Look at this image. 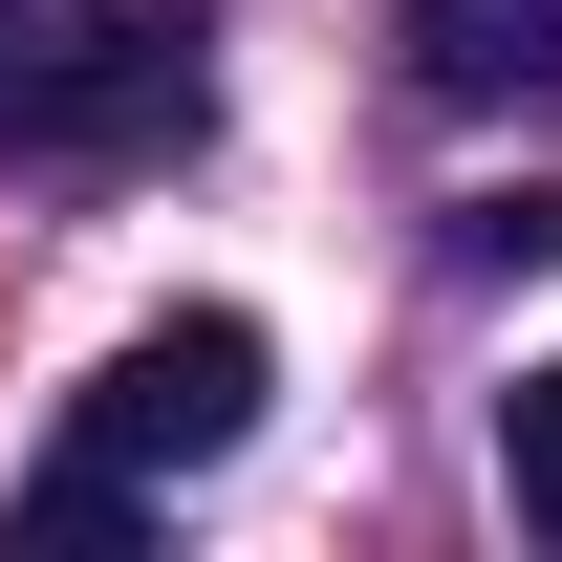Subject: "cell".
I'll list each match as a JSON object with an SVG mask.
<instances>
[{
  "label": "cell",
  "mask_w": 562,
  "mask_h": 562,
  "mask_svg": "<svg viewBox=\"0 0 562 562\" xmlns=\"http://www.w3.org/2000/svg\"><path fill=\"white\" fill-rule=\"evenodd\" d=\"M390 22H412L432 109H541L562 87V0H390Z\"/></svg>",
  "instance_id": "3957f363"
},
{
  "label": "cell",
  "mask_w": 562,
  "mask_h": 562,
  "mask_svg": "<svg viewBox=\"0 0 562 562\" xmlns=\"http://www.w3.org/2000/svg\"><path fill=\"white\" fill-rule=\"evenodd\" d=\"M216 109V0H0V151L131 173Z\"/></svg>",
  "instance_id": "6da1fadb"
},
{
  "label": "cell",
  "mask_w": 562,
  "mask_h": 562,
  "mask_svg": "<svg viewBox=\"0 0 562 562\" xmlns=\"http://www.w3.org/2000/svg\"><path fill=\"white\" fill-rule=\"evenodd\" d=\"M238 432H260V325H238V303H173V325H131V347L87 368L66 454H109V476H216Z\"/></svg>",
  "instance_id": "7a4b0ae2"
},
{
  "label": "cell",
  "mask_w": 562,
  "mask_h": 562,
  "mask_svg": "<svg viewBox=\"0 0 562 562\" xmlns=\"http://www.w3.org/2000/svg\"><path fill=\"white\" fill-rule=\"evenodd\" d=\"M454 260H476V281H541L562 260V195H541V173H519V195H454Z\"/></svg>",
  "instance_id": "5b68a950"
},
{
  "label": "cell",
  "mask_w": 562,
  "mask_h": 562,
  "mask_svg": "<svg viewBox=\"0 0 562 562\" xmlns=\"http://www.w3.org/2000/svg\"><path fill=\"white\" fill-rule=\"evenodd\" d=\"M497 476H519V519L562 541V368H519V390H497Z\"/></svg>",
  "instance_id": "277c9868"
}]
</instances>
